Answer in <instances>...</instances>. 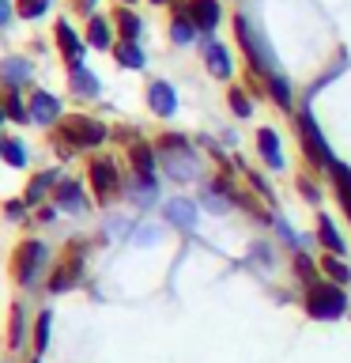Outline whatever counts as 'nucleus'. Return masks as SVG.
Returning <instances> with one entry per match:
<instances>
[{"label": "nucleus", "instance_id": "28", "mask_svg": "<svg viewBox=\"0 0 351 363\" xmlns=\"http://www.w3.org/2000/svg\"><path fill=\"white\" fill-rule=\"evenodd\" d=\"M272 95H276V102H283V106L291 102V91H287V84H283V79H272Z\"/></svg>", "mask_w": 351, "mask_h": 363}, {"label": "nucleus", "instance_id": "26", "mask_svg": "<svg viewBox=\"0 0 351 363\" xmlns=\"http://www.w3.org/2000/svg\"><path fill=\"white\" fill-rule=\"evenodd\" d=\"M45 337H50V314L38 318V329H34V340H38V348H45Z\"/></svg>", "mask_w": 351, "mask_h": 363}, {"label": "nucleus", "instance_id": "15", "mask_svg": "<svg viewBox=\"0 0 351 363\" xmlns=\"http://www.w3.org/2000/svg\"><path fill=\"white\" fill-rule=\"evenodd\" d=\"M57 204H61V208H79V189L72 182H61V186H57Z\"/></svg>", "mask_w": 351, "mask_h": 363}, {"label": "nucleus", "instance_id": "33", "mask_svg": "<svg viewBox=\"0 0 351 363\" xmlns=\"http://www.w3.org/2000/svg\"><path fill=\"white\" fill-rule=\"evenodd\" d=\"M0 118H4V113H0Z\"/></svg>", "mask_w": 351, "mask_h": 363}, {"label": "nucleus", "instance_id": "1", "mask_svg": "<svg viewBox=\"0 0 351 363\" xmlns=\"http://www.w3.org/2000/svg\"><path fill=\"white\" fill-rule=\"evenodd\" d=\"M306 306H310L313 318H336L340 311H344V291L333 288V284H313Z\"/></svg>", "mask_w": 351, "mask_h": 363}, {"label": "nucleus", "instance_id": "27", "mask_svg": "<svg viewBox=\"0 0 351 363\" xmlns=\"http://www.w3.org/2000/svg\"><path fill=\"white\" fill-rule=\"evenodd\" d=\"M192 30H189V19H174V42H189Z\"/></svg>", "mask_w": 351, "mask_h": 363}, {"label": "nucleus", "instance_id": "24", "mask_svg": "<svg viewBox=\"0 0 351 363\" xmlns=\"http://www.w3.org/2000/svg\"><path fill=\"white\" fill-rule=\"evenodd\" d=\"M321 265L328 269V277H333V280H347V265H344L340 257H325Z\"/></svg>", "mask_w": 351, "mask_h": 363}, {"label": "nucleus", "instance_id": "3", "mask_svg": "<svg viewBox=\"0 0 351 363\" xmlns=\"http://www.w3.org/2000/svg\"><path fill=\"white\" fill-rule=\"evenodd\" d=\"M91 182H95L98 197H113V193H117V170H113L110 159H102V163L91 167Z\"/></svg>", "mask_w": 351, "mask_h": 363}, {"label": "nucleus", "instance_id": "19", "mask_svg": "<svg viewBox=\"0 0 351 363\" xmlns=\"http://www.w3.org/2000/svg\"><path fill=\"white\" fill-rule=\"evenodd\" d=\"M45 8H50V0H19V16H23V19H34V16H42Z\"/></svg>", "mask_w": 351, "mask_h": 363}, {"label": "nucleus", "instance_id": "13", "mask_svg": "<svg viewBox=\"0 0 351 363\" xmlns=\"http://www.w3.org/2000/svg\"><path fill=\"white\" fill-rule=\"evenodd\" d=\"M208 68H212V76H226V72H231V61H226L223 45H212V50H208Z\"/></svg>", "mask_w": 351, "mask_h": 363}, {"label": "nucleus", "instance_id": "25", "mask_svg": "<svg viewBox=\"0 0 351 363\" xmlns=\"http://www.w3.org/2000/svg\"><path fill=\"white\" fill-rule=\"evenodd\" d=\"M121 30H125V38H136V30H140V19L125 11V16H121Z\"/></svg>", "mask_w": 351, "mask_h": 363}, {"label": "nucleus", "instance_id": "4", "mask_svg": "<svg viewBox=\"0 0 351 363\" xmlns=\"http://www.w3.org/2000/svg\"><path fill=\"white\" fill-rule=\"evenodd\" d=\"M302 136H306V152H310L321 167H333V155H328V147L321 140V133H317V125L310 118H302Z\"/></svg>", "mask_w": 351, "mask_h": 363}, {"label": "nucleus", "instance_id": "32", "mask_svg": "<svg viewBox=\"0 0 351 363\" xmlns=\"http://www.w3.org/2000/svg\"><path fill=\"white\" fill-rule=\"evenodd\" d=\"M0 155H4V140H0Z\"/></svg>", "mask_w": 351, "mask_h": 363}, {"label": "nucleus", "instance_id": "21", "mask_svg": "<svg viewBox=\"0 0 351 363\" xmlns=\"http://www.w3.org/2000/svg\"><path fill=\"white\" fill-rule=\"evenodd\" d=\"M4 159H8L11 167H23V163H27V155H23L19 140H4Z\"/></svg>", "mask_w": 351, "mask_h": 363}, {"label": "nucleus", "instance_id": "29", "mask_svg": "<svg viewBox=\"0 0 351 363\" xmlns=\"http://www.w3.org/2000/svg\"><path fill=\"white\" fill-rule=\"evenodd\" d=\"M231 106H234V113H242V118L249 113V102H246L242 91H231Z\"/></svg>", "mask_w": 351, "mask_h": 363}, {"label": "nucleus", "instance_id": "31", "mask_svg": "<svg viewBox=\"0 0 351 363\" xmlns=\"http://www.w3.org/2000/svg\"><path fill=\"white\" fill-rule=\"evenodd\" d=\"M4 23H8V4L0 0V27H4Z\"/></svg>", "mask_w": 351, "mask_h": 363}, {"label": "nucleus", "instance_id": "5", "mask_svg": "<svg viewBox=\"0 0 351 363\" xmlns=\"http://www.w3.org/2000/svg\"><path fill=\"white\" fill-rule=\"evenodd\" d=\"M38 257H42V246H38V242H23V246L16 250V280L27 284L30 272H34V265H38Z\"/></svg>", "mask_w": 351, "mask_h": 363}, {"label": "nucleus", "instance_id": "14", "mask_svg": "<svg viewBox=\"0 0 351 363\" xmlns=\"http://www.w3.org/2000/svg\"><path fill=\"white\" fill-rule=\"evenodd\" d=\"M166 216H170L174 223L189 227V223H192V204H189V201H174V204H166Z\"/></svg>", "mask_w": 351, "mask_h": 363}, {"label": "nucleus", "instance_id": "10", "mask_svg": "<svg viewBox=\"0 0 351 363\" xmlns=\"http://www.w3.org/2000/svg\"><path fill=\"white\" fill-rule=\"evenodd\" d=\"M257 140H260V152H265L268 163H272V167H283L280 147H276V133H272V129H260V133H257Z\"/></svg>", "mask_w": 351, "mask_h": 363}, {"label": "nucleus", "instance_id": "7", "mask_svg": "<svg viewBox=\"0 0 351 363\" xmlns=\"http://www.w3.org/2000/svg\"><path fill=\"white\" fill-rule=\"evenodd\" d=\"M192 23H200L204 30H212L219 23V4L215 0H192Z\"/></svg>", "mask_w": 351, "mask_h": 363}, {"label": "nucleus", "instance_id": "18", "mask_svg": "<svg viewBox=\"0 0 351 363\" xmlns=\"http://www.w3.org/2000/svg\"><path fill=\"white\" fill-rule=\"evenodd\" d=\"M72 84H76L79 95H95V76L84 72V68H76V72H72Z\"/></svg>", "mask_w": 351, "mask_h": 363}, {"label": "nucleus", "instance_id": "20", "mask_svg": "<svg viewBox=\"0 0 351 363\" xmlns=\"http://www.w3.org/2000/svg\"><path fill=\"white\" fill-rule=\"evenodd\" d=\"M91 45H110V27L102 19H91Z\"/></svg>", "mask_w": 351, "mask_h": 363}, {"label": "nucleus", "instance_id": "6", "mask_svg": "<svg viewBox=\"0 0 351 363\" xmlns=\"http://www.w3.org/2000/svg\"><path fill=\"white\" fill-rule=\"evenodd\" d=\"M57 42H61V50H64V57H68V65L79 68V61H84V45H79V38L72 34V27H68V23H61V27H57Z\"/></svg>", "mask_w": 351, "mask_h": 363}, {"label": "nucleus", "instance_id": "12", "mask_svg": "<svg viewBox=\"0 0 351 363\" xmlns=\"http://www.w3.org/2000/svg\"><path fill=\"white\" fill-rule=\"evenodd\" d=\"M317 223H321V242H325L328 250H333V254H340V250H344V238L336 235L333 220H328V216H321V220H317Z\"/></svg>", "mask_w": 351, "mask_h": 363}, {"label": "nucleus", "instance_id": "17", "mask_svg": "<svg viewBox=\"0 0 351 363\" xmlns=\"http://www.w3.org/2000/svg\"><path fill=\"white\" fill-rule=\"evenodd\" d=\"M333 174H336V189H340V197H344L347 212H351V170H347V167H336V163H333Z\"/></svg>", "mask_w": 351, "mask_h": 363}, {"label": "nucleus", "instance_id": "16", "mask_svg": "<svg viewBox=\"0 0 351 363\" xmlns=\"http://www.w3.org/2000/svg\"><path fill=\"white\" fill-rule=\"evenodd\" d=\"M76 277H79V261H64V269L53 277V284H50V288H53V291H61V288H68V284H72Z\"/></svg>", "mask_w": 351, "mask_h": 363}, {"label": "nucleus", "instance_id": "23", "mask_svg": "<svg viewBox=\"0 0 351 363\" xmlns=\"http://www.w3.org/2000/svg\"><path fill=\"white\" fill-rule=\"evenodd\" d=\"M0 72H4V79H23L30 68H27V61H4V68H0Z\"/></svg>", "mask_w": 351, "mask_h": 363}, {"label": "nucleus", "instance_id": "22", "mask_svg": "<svg viewBox=\"0 0 351 363\" xmlns=\"http://www.w3.org/2000/svg\"><path fill=\"white\" fill-rule=\"evenodd\" d=\"M117 61H121V65L140 68V65H144V57H140V50H136V45H121V50H117Z\"/></svg>", "mask_w": 351, "mask_h": 363}, {"label": "nucleus", "instance_id": "11", "mask_svg": "<svg viewBox=\"0 0 351 363\" xmlns=\"http://www.w3.org/2000/svg\"><path fill=\"white\" fill-rule=\"evenodd\" d=\"M132 163H136V170H140V178H144V182H151L155 163H151V152H147L144 144H132Z\"/></svg>", "mask_w": 351, "mask_h": 363}, {"label": "nucleus", "instance_id": "2", "mask_svg": "<svg viewBox=\"0 0 351 363\" xmlns=\"http://www.w3.org/2000/svg\"><path fill=\"white\" fill-rule=\"evenodd\" d=\"M64 136L72 144H84V147H91V144H102V136H106V129L102 125H95V121H87V118H72L64 125Z\"/></svg>", "mask_w": 351, "mask_h": 363}, {"label": "nucleus", "instance_id": "9", "mask_svg": "<svg viewBox=\"0 0 351 363\" xmlns=\"http://www.w3.org/2000/svg\"><path fill=\"white\" fill-rule=\"evenodd\" d=\"M151 110L174 113V91H170V84H151Z\"/></svg>", "mask_w": 351, "mask_h": 363}, {"label": "nucleus", "instance_id": "30", "mask_svg": "<svg viewBox=\"0 0 351 363\" xmlns=\"http://www.w3.org/2000/svg\"><path fill=\"white\" fill-rule=\"evenodd\" d=\"M8 113H11V118H16V121H23V118H27V113H23V106L16 102V95L8 99Z\"/></svg>", "mask_w": 351, "mask_h": 363}, {"label": "nucleus", "instance_id": "8", "mask_svg": "<svg viewBox=\"0 0 351 363\" xmlns=\"http://www.w3.org/2000/svg\"><path fill=\"white\" fill-rule=\"evenodd\" d=\"M30 113H34V121L50 125V121L57 118V99H53V95H45V91H38V95L30 99Z\"/></svg>", "mask_w": 351, "mask_h": 363}]
</instances>
